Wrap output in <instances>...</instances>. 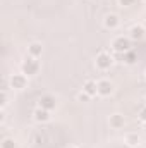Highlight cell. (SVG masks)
Segmentation results:
<instances>
[{"label": "cell", "mask_w": 146, "mask_h": 148, "mask_svg": "<svg viewBox=\"0 0 146 148\" xmlns=\"http://www.w3.org/2000/svg\"><path fill=\"white\" fill-rule=\"evenodd\" d=\"M103 26L107 29H110V31H115L120 26V17L117 14H107L105 19H103Z\"/></svg>", "instance_id": "obj_8"}, {"label": "cell", "mask_w": 146, "mask_h": 148, "mask_svg": "<svg viewBox=\"0 0 146 148\" xmlns=\"http://www.w3.org/2000/svg\"><path fill=\"white\" fill-rule=\"evenodd\" d=\"M96 84H98V97L105 98V97H110L115 91V86L110 79H100V81H96Z\"/></svg>", "instance_id": "obj_5"}, {"label": "cell", "mask_w": 146, "mask_h": 148, "mask_svg": "<svg viewBox=\"0 0 146 148\" xmlns=\"http://www.w3.org/2000/svg\"><path fill=\"white\" fill-rule=\"evenodd\" d=\"M143 2H145V3H146V0H143Z\"/></svg>", "instance_id": "obj_24"}, {"label": "cell", "mask_w": 146, "mask_h": 148, "mask_svg": "<svg viewBox=\"0 0 146 148\" xmlns=\"http://www.w3.org/2000/svg\"><path fill=\"white\" fill-rule=\"evenodd\" d=\"M108 124L112 129H122L126 126V117L122 114H112L108 117Z\"/></svg>", "instance_id": "obj_10"}, {"label": "cell", "mask_w": 146, "mask_h": 148, "mask_svg": "<svg viewBox=\"0 0 146 148\" xmlns=\"http://www.w3.org/2000/svg\"><path fill=\"white\" fill-rule=\"evenodd\" d=\"M113 62H115V59H113V55L108 53V52H100L96 55V59H95V66L100 71H108L110 67L113 66Z\"/></svg>", "instance_id": "obj_2"}, {"label": "cell", "mask_w": 146, "mask_h": 148, "mask_svg": "<svg viewBox=\"0 0 146 148\" xmlns=\"http://www.w3.org/2000/svg\"><path fill=\"white\" fill-rule=\"evenodd\" d=\"M41 53H43V45H41V43L33 41V43H29V45H28V55H29V57L40 59V57H41Z\"/></svg>", "instance_id": "obj_11"}, {"label": "cell", "mask_w": 146, "mask_h": 148, "mask_svg": "<svg viewBox=\"0 0 146 148\" xmlns=\"http://www.w3.org/2000/svg\"><path fill=\"white\" fill-rule=\"evenodd\" d=\"M139 143H141V138H139L138 133H129V134H126V145L129 148H138Z\"/></svg>", "instance_id": "obj_14"}, {"label": "cell", "mask_w": 146, "mask_h": 148, "mask_svg": "<svg viewBox=\"0 0 146 148\" xmlns=\"http://www.w3.org/2000/svg\"><path fill=\"white\" fill-rule=\"evenodd\" d=\"M119 3L122 7H129V5H134V0H119Z\"/></svg>", "instance_id": "obj_19"}, {"label": "cell", "mask_w": 146, "mask_h": 148, "mask_svg": "<svg viewBox=\"0 0 146 148\" xmlns=\"http://www.w3.org/2000/svg\"><path fill=\"white\" fill-rule=\"evenodd\" d=\"M21 73L26 74L28 77H31V76H36L40 73V62H38L35 57H26L23 62H21Z\"/></svg>", "instance_id": "obj_1"}, {"label": "cell", "mask_w": 146, "mask_h": 148, "mask_svg": "<svg viewBox=\"0 0 146 148\" xmlns=\"http://www.w3.org/2000/svg\"><path fill=\"white\" fill-rule=\"evenodd\" d=\"M143 129H145V131H146V122H145V124H143Z\"/></svg>", "instance_id": "obj_21"}, {"label": "cell", "mask_w": 146, "mask_h": 148, "mask_svg": "<svg viewBox=\"0 0 146 148\" xmlns=\"http://www.w3.org/2000/svg\"><path fill=\"white\" fill-rule=\"evenodd\" d=\"M122 62H124L126 66H134V64L138 62V53H136L134 50L124 52V53H122Z\"/></svg>", "instance_id": "obj_13"}, {"label": "cell", "mask_w": 146, "mask_h": 148, "mask_svg": "<svg viewBox=\"0 0 146 148\" xmlns=\"http://www.w3.org/2000/svg\"><path fill=\"white\" fill-rule=\"evenodd\" d=\"M112 50H113L115 53H124V52L131 50V38L124 36V35L115 36L112 40Z\"/></svg>", "instance_id": "obj_3"}, {"label": "cell", "mask_w": 146, "mask_h": 148, "mask_svg": "<svg viewBox=\"0 0 146 148\" xmlns=\"http://www.w3.org/2000/svg\"><path fill=\"white\" fill-rule=\"evenodd\" d=\"M0 148H16V141H14V138H3L2 143H0Z\"/></svg>", "instance_id": "obj_15"}, {"label": "cell", "mask_w": 146, "mask_h": 148, "mask_svg": "<svg viewBox=\"0 0 146 148\" xmlns=\"http://www.w3.org/2000/svg\"><path fill=\"white\" fill-rule=\"evenodd\" d=\"M5 121V114H3V110H2V114H0V122H3Z\"/></svg>", "instance_id": "obj_20"}, {"label": "cell", "mask_w": 146, "mask_h": 148, "mask_svg": "<svg viewBox=\"0 0 146 148\" xmlns=\"http://www.w3.org/2000/svg\"><path fill=\"white\" fill-rule=\"evenodd\" d=\"M138 119H139V121H141L143 124L146 122V105L139 109V112H138Z\"/></svg>", "instance_id": "obj_17"}, {"label": "cell", "mask_w": 146, "mask_h": 148, "mask_svg": "<svg viewBox=\"0 0 146 148\" xmlns=\"http://www.w3.org/2000/svg\"><path fill=\"white\" fill-rule=\"evenodd\" d=\"M7 103H9V95H7V91H2V105H0L2 110L7 107Z\"/></svg>", "instance_id": "obj_18"}, {"label": "cell", "mask_w": 146, "mask_h": 148, "mask_svg": "<svg viewBox=\"0 0 146 148\" xmlns=\"http://www.w3.org/2000/svg\"><path fill=\"white\" fill-rule=\"evenodd\" d=\"M83 91H86L89 97L98 95V84H96V81H93V79H86V81L83 83Z\"/></svg>", "instance_id": "obj_12"}, {"label": "cell", "mask_w": 146, "mask_h": 148, "mask_svg": "<svg viewBox=\"0 0 146 148\" xmlns=\"http://www.w3.org/2000/svg\"><path fill=\"white\" fill-rule=\"evenodd\" d=\"M38 107L52 112L57 107V100H55V97H52V95H43V97H40V100H38Z\"/></svg>", "instance_id": "obj_6"}, {"label": "cell", "mask_w": 146, "mask_h": 148, "mask_svg": "<svg viewBox=\"0 0 146 148\" xmlns=\"http://www.w3.org/2000/svg\"><path fill=\"white\" fill-rule=\"evenodd\" d=\"M77 100H79V102H89L91 97H89L86 91H79V93H77Z\"/></svg>", "instance_id": "obj_16"}, {"label": "cell", "mask_w": 146, "mask_h": 148, "mask_svg": "<svg viewBox=\"0 0 146 148\" xmlns=\"http://www.w3.org/2000/svg\"><path fill=\"white\" fill-rule=\"evenodd\" d=\"M33 119L36 121L38 124H45V122H48V121L52 119V112L45 110V109H41V107H36V109L33 110Z\"/></svg>", "instance_id": "obj_7"}, {"label": "cell", "mask_w": 146, "mask_h": 148, "mask_svg": "<svg viewBox=\"0 0 146 148\" xmlns=\"http://www.w3.org/2000/svg\"><path fill=\"white\" fill-rule=\"evenodd\" d=\"M9 81H10V88L12 90H24L28 86V76L23 73L9 76Z\"/></svg>", "instance_id": "obj_4"}, {"label": "cell", "mask_w": 146, "mask_h": 148, "mask_svg": "<svg viewBox=\"0 0 146 148\" xmlns=\"http://www.w3.org/2000/svg\"><path fill=\"white\" fill-rule=\"evenodd\" d=\"M127 36L131 38L132 41H141V40L146 36V29L141 24H134V26L129 29V35H127Z\"/></svg>", "instance_id": "obj_9"}, {"label": "cell", "mask_w": 146, "mask_h": 148, "mask_svg": "<svg viewBox=\"0 0 146 148\" xmlns=\"http://www.w3.org/2000/svg\"><path fill=\"white\" fill-rule=\"evenodd\" d=\"M69 148H77V147H69Z\"/></svg>", "instance_id": "obj_23"}, {"label": "cell", "mask_w": 146, "mask_h": 148, "mask_svg": "<svg viewBox=\"0 0 146 148\" xmlns=\"http://www.w3.org/2000/svg\"><path fill=\"white\" fill-rule=\"evenodd\" d=\"M145 105H146V97H145Z\"/></svg>", "instance_id": "obj_22"}]
</instances>
